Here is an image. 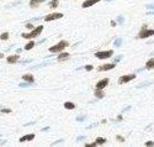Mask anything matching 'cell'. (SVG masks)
Listing matches in <instances>:
<instances>
[{"instance_id":"e0dca14e","label":"cell","mask_w":154,"mask_h":147,"mask_svg":"<svg viewBox=\"0 0 154 147\" xmlns=\"http://www.w3.org/2000/svg\"><path fill=\"white\" fill-rule=\"evenodd\" d=\"M145 68L147 69H152V68H154V60L152 58V60H149L148 62L145 63Z\"/></svg>"},{"instance_id":"8fae6325","label":"cell","mask_w":154,"mask_h":147,"mask_svg":"<svg viewBox=\"0 0 154 147\" xmlns=\"http://www.w3.org/2000/svg\"><path fill=\"white\" fill-rule=\"evenodd\" d=\"M22 79L25 80V82H28V83H35V78H33L32 74H24Z\"/></svg>"},{"instance_id":"ab89813d","label":"cell","mask_w":154,"mask_h":147,"mask_svg":"<svg viewBox=\"0 0 154 147\" xmlns=\"http://www.w3.org/2000/svg\"><path fill=\"white\" fill-rule=\"evenodd\" d=\"M3 57V53H0V58H1Z\"/></svg>"},{"instance_id":"b9f144b4","label":"cell","mask_w":154,"mask_h":147,"mask_svg":"<svg viewBox=\"0 0 154 147\" xmlns=\"http://www.w3.org/2000/svg\"><path fill=\"white\" fill-rule=\"evenodd\" d=\"M107 1H111V0H107Z\"/></svg>"},{"instance_id":"8992f818","label":"cell","mask_w":154,"mask_h":147,"mask_svg":"<svg viewBox=\"0 0 154 147\" xmlns=\"http://www.w3.org/2000/svg\"><path fill=\"white\" fill-rule=\"evenodd\" d=\"M63 17V14L61 12H54V14H51V15H47L45 17V21H52V20H56V19H62Z\"/></svg>"},{"instance_id":"8d00e7d4","label":"cell","mask_w":154,"mask_h":147,"mask_svg":"<svg viewBox=\"0 0 154 147\" xmlns=\"http://www.w3.org/2000/svg\"><path fill=\"white\" fill-rule=\"evenodd\" d=\"M26 26H27V28H32V25H31V24H27Z\"/></svg>"},{"instance_id":"60d3db41","label":"cell","mask_w":154,"mask_h":147,"mask_svg":"<svg viewBox=\"0 0 154 147\" xmlns=\"http://www.w3.org/2000/svg\"><path fill=\"white\" fill-rule=\"evenodd\" d=\"M149 43H154V40H153V41H152V42H149Z\"/></svg>"},{"instance_id":"d6986e66","label":"cell","mask_w":154,"mask_h":147,"mask_svg":"<svg viewBox=\"0 0 154 147\" xmlns=\"http://www.w3.org/2000/svg\"><path fill=\"white\" fill-rule=\"evenodd\" d=\"M105 142H106V138H104V137H98L96 141H95L96 145H104Z\"/></svg>"},{"instance_id":"ac0fdd59","label":"cell","mask_w":154,"mask_h":147,"mask_svg":"<svg viewBox=\"0 0 154 147\" xmlns=\"http://www.w3.org/2000/svg\"><path fill=\"white\" fill-rule=\"evenodd\" d=\"M49 8H52V9H54V8H57L58 5H59V1L58 0H52V1H49Z\"/></svg>"},{"instance_id":"f1b7e54d","label":"cell","mask_w":154,"mask_h":147,"mask_svg":"<svg viewBox=\"0 0 154 147\" xmlns=\"http://www.w3.org/2000/svg\"><path fill=\"white\" fill-rule=\"evenodd\" d=\"M117 21H118V24H122L123 22V16H118L117 17Z\"/></svg>"},{"instance_id":"d4e9b609","label":"cell","mask_w":154,"mask_h":147,"mask_svg":"<svg viewBox=\"0 0 154 147\" xmlns=\"http://www.w3.org/2000/svg\"><path fill=\"white\" fill-rule=\"evenodd\" d=\"M84 119H86V115H82V116H78V117H77V121H83Z\"/></svg>"},{"instance_id":"484cf974","label":"cell","mask_w":154,"mask_h":147,"mask_svg":"<svg viewBox=\"0 0 154 147\" xmlns=\"http://www.w3.org/2000/svg\"><path fill=\"white\" fill-rule=\"evenodd\" d=\"M145 8L149 10H154V4H148V5H145Z\"/></svg>"},{"instance_id":"603a6c76","label":"cell","mask_w":154,"mask_h":147,"mask_svg":"<svg viewBox=\"0 0 154 147\" xmlns=\"http://www.w3.org/2000/svg\"><path fill=\"white\" fill-rule=\"evenodd\" d=\"M9 38V33L8 32H4V33H1V36H0V40H8Z\"/></svg>"},{"instance_id":"d6a6232c","label":"cell","mask_w":154,"mask_h":147,"mask_svg":"<svg viewBox=\"0 0 154 147\" xmlns=\"http://www.w3.org/2000/svg\"><path fill=\"white\" fill-rule=\"evenodd\" d=\"M62 141H63V140H58V141H57V142H54V143H52V146H56L57 143H61Z\"/></svg>"},{"instance_id":"4dcf8cb0","label":"cell","mask_w":154,"mask_h":147,"mask_svg":"<svg viewBox=\"0 0 154 147\" xmlns=\"http://www.w3.org/2000/svg\"><path fill=\"white\" fill-rule=\"evenodd\" d=\"M145 146H154V142L153 141H148V142H145Z\"/></svg>"},{"instance_id":"7c38bea8","label":"cell","mask_w":154,"mask_h":147,"mask_svg":"<svg viewBox=\"0 0 154 147\" xmlns=\"http://www.w3.org/2000/svg\"><path fill=\"white\" fill-rule=\"evenodd\" d=\"M67 58H69V53H68V52H62L59 56L57 57V60L59 61V62H62V61H64V60H67Z\"/></svg>"},{"instance_id":"6da1fadb","label":"cell","mask_w":154,"mask_h":147,"mask_svg":"<svg viewBox=\"0 0 154 147\" xmlns=\"http://www.w3.org/2000/svg\"><path fill=\"white\" fill-rule=\"evenodd\" d=\"M68 46V42L67 41H61V42H58L57 45L52 46V47H49L48 49V52L51 53H57V52H62V51Z\"/></svg>"},{"instance_id":"5b68a950","label":"cell","mask_w":154,"mask_h":147,"mask_svg":"<svg viewBox=\"0 0 154 147\" xmlns=\"http://www.w3.org/2000/svg\"><path fill=\"white\" fill-rule=\"evenodd\" d=\"M136 78V74H129V76H122L118 78V83L120 84H126L128 83L129 80H133Z\"/></svg>"},{"instance_id":"2e32d148","label":"cell","mask_w":154,"mask_h":147,"mask_svg":"<svg viewBox=\"0 0 154 147\" xmlns=\"http://www.w3.org/2000/svg\"><path fill=\"white\" fill-rule=\"evenodd\" d=\"M43 1H46V0H31L30 5L32 6V8H36V6L40 5V4H41V3H43Z\"/></svg>"},{"instance_id":"30bf717a","label":"cell","mask_w":154,"mask_h":147,"mask_svg":"<svg viewBox=\"0 0 154 147\" xmlns=\"http://www.w3.org/2000/svg\"><path fill=\"white\" fill-rule=\"evenodd\" d=\"M35 138V135L33 134H30V135H26V136H22L20 138V142H26V141H32Z\"/></svg>"},{"instance_id":"f546056e","label":"cell","mask_w":154,"mask_h":147,"mask_svg":"<svg viewBox=\"0 0 154 147\" xmlns=\"http://www.w3.org/2000/svg\"><path fill=\"white\" fill-rule=\"evenodd\" d=\"M92 68H94L92 65H85V69L86 71H92Z\"/></svg>"},{"instance_id":"f35d334b","label":"cell","mask_w":154,"mask_h":147,"mask_svg":"<svg viewBox=\"0 0 154 147\" xmlns=\"http://www.w3.org/2000/svg\"><path fill=\"white\" fill-rule=\"evenodd\" d=\"M150 56H154V52H152V53H150Z\"/></svg>"},{"instance_id":"7a4b0ae2","label":"cell","mask_w":154,"mask_h":147,"mask_svg":"<svg viewBox=\"0 0 154 147\" xmlns=\"http://www.w3.org/2000/svg\"><path fill=\"white\" fill-rule=\"evenodd\" d=\"M42 30H43V26L40 25L38 27L33 28V31L30 32V33H22V37H24V38H33V37H36V36H38V35L42 32Z\"/></svg>"},{"instance_id":"cb8c5ba5","label":"cell","mask_w":154,"mask_h":147,"mask_svg":"<svg viewBox=\"0 0 154 147\" xmlns=\"http://www.w3.org/2000/svg\"><path fill=\"white\" fill-rule=\"evenodd\" d=\"M31 85H33V83H21L20 84L21 88H24V87H31Z\"/></svg>"},{"instance_id":"ffe728a7","label":"cell","mask_w":154,"mask_h":147,"mask_svg":"<svg viewBox=\"0 0 154 147\" xmlns=\"http://www.w3.org/2000/svg\"><path fill=\"white\" fill-rule=\"evenodd\" d=\"M122 45V38L121 37H117L116 40H115V42H113V46L115 47H120Z\"/></svg>"},{"instance_id":"e575fe53","label":"cell","mask_w":154,"mask_h":147,"mask_svg":"<svg viewBox=\"0 0 154 147\" xmlns=\"http://www.w3.org/2000/svg\"><path fill=\"white\" fill-rule=\"evenodd\" d=\"M98 124H92V125H90V126H87V129H91V127H94V126H96Z\"/></svg>"},{"instance_id":"44dd1931","label":"cell","mask_w":154,"mask_h":147,"mask_svg":"<svg viewBox=\"0 0 154 147\" xmlns=\"http://www.w3.org/2000/svg\"><path fill=\"white\" fill-rule=\"evenodd\" d=\"M33 47H35V42H28V43H26L25 49H32Z\"/></svg>"},{"instance_id":"277c9868","label":"cell","mask_w":154,"mask_h":147,"mask_svg":"<svg viewBox=\"0 0 154 147\" xmlns=\"http://www.w3.org/2000/svg\"><path fill=\"white\" fill-rule=\"evenodd\" d=\"M154 35V30H142L141 32L138 33V37L139 38H148V37H150V36H153Z\"/></svg>"},{"instance_id":"5bb4252c","label":"cell","mask_w":154,"mask_h":147,"mask_svg":"<svg viewBox=\"0 0 154 147\" xmlns=\"http://www.w3.org/2000/svg\"><path fill=\"white\" fill-rule=\"evenodd\" d=\"M64 108L68 110H73V109H75V104H73L70 101H67V103H64Z\"/></svg>"},{"instance_id":"74e56055","label":"cell","mask_w":154,"mask_h":147,"mask_svg":"<svg viewBox=\"0 0 154 147\" xmlns=\"http://www.w3.org/2000/svg\"><path fill=\"white\" fill-rule=\"evenodd\" d=\"M48 130H49V127H48V126H47V127H45V129H42V131H48Z\"/></svg>"},{"instance_id":"4fadbf2b","label":"cell","mask_w":154,"mask_h":147,"mask_svg":"<svg viewBox=\"0 0 154 147\" xmlns=\"http://www.w3.org/2000/svg\"><path fill=\"white\" fill-rule=\"evenodd\" d=\"M17 60H19V56H17V54L9 56V57H8V63H10V64H12V63H16V62H17Z\"/></svg>"},{"instance_id":"836d02e7","label":"cell","mask_w":154,"mask_h":147,"mask_svg":"<svg viewBox=\"0 0 154 147\" xmlns=\"http://www.w3.org/2000/svg\"><path fill=\"white\" fill-rule=\"evenodd\" d=\"M117 138H118V140H120L121 142H123V141H124V138H123L122 136H117Z\"/></svg>"},{"instance_id":"7402d4cb","label":"cell","mask_w":154,"mask_h":147,"mask_svg":"<svg viewBox=\"0 0 154 147\" xmlns=\"http://www.w3.org/2000/svg\"><path fill=\"white\" fill-rule=\"evenodd\" d=\"M153 84V82H145V83H142V84H138L137 85V88H143V87H149V85H152Z\"/></svg>"},{"instance_id":"83f0119b","label":"cell","mask_w":154,"mask_h":147,"mask_svg":"<svg viewBox=\"0 0 154 147\" xmlns=\"http://www.w3.org/2000/svg\"><path fill=\"white\" fill-rule=\"evenodd\" d=\"M1 113H4V114H9V113H11V110H10V109H1Z\"/></svg>"},{"instance_id":"9a60e30c","label":"cell","mask_w":154,"mask_h":147,"mask_svg":"<svg viewBox=\"0 0 154 147\" xmlns=\"http://www.w3.org/2000/svg\"><path fill=\"white\" fill-rule=\"evenodd\" d=\"M95 97H96V98H104L105 93L102 92V89H96V90H95Z\"/></svg>"},{"instance_id":"9c48e42d","label":"cell","mask_w":154,"mask_h":147,"mask_svg":"<svg viewBox=\"0 0 154 147\" xmlns=\"http://www.w3.org/2000/svg\"><path fill=\"white\" fill-rule=\"evenodd\" d=\"M100 0H86L85 3H83V8H90V6H92L94 4H96V3H99Z\"/></svg>"},{"instance_id":"d590c367","label":"cell","mask_w":154,"mask_h":147,"mask_svg":"<svg viewBox=\"0 0 154 147\" xmlns=\"http://www.w3.org/2000/svg\"><path fill=\"white\" fill-rule=\"evenodd\" d=\"M147 14H148V15H154V10H153V11H149V12H147Z\"/></svg>"},{"instance_id":"52a82bcc","label":"cell","mask_w":154,"mask_h":147,"mask_svg":"<svg viewBox=\"0 0 154 147\" xmlns=\"http://www.w3.org/2000/svg\"><path fill=\"white\" fill-rule=\"evenodd\" d=\"M116 67V63H108V64H102L99 67L100 72H104V71H110V69H113Z\"/></svg>"},{"instance_id":"3957f363","label":"cell","mask_w":154,"mask_h":147,"mask_svg":"<svg viewBox=\"0 0 154 147\" xmlns=\"http://www.w3.org/2000/svg\"><path fill=\"white\" fill-rule=\"evenodd\" d=\"M113 54V51L108 49V51H101V52H96L95 56H96L99 60H106V58H110Z\"/></svg>"},{"instance_id":"1f68e13d","label":"cell","mask_w":154,"mask_h":147,"mask_svg":"<svg viewBox=\"0 0 154 147\" xmlns=\"http://www.w3.org/2000/svg\"><path fill=\"white\" fill-rule=\"evenodd\" d=\"M85 138V136H79V137H77V141H80V140H84Z\"/></svg>"},{"instance_id":"ba28073f","label":"cell","mask_w":154,"mask_h":147,"mask_svg":"<svg viewBox=\"0 0 154 147\" xmlns=\"http://www.w3.org/2000/svg\"><path fill=\"white\" fill-rule=\"evenodd\" d=\"M107 84H108V79H107V78L101 79L100 82L96 83V89H104V88H106Z\"/></svg>"},{"instance_id":"4316f807","label":"cell","mask_w":154,"mask_h":147,"mask_svg":"<svg viewBox=\"0 0 154 147\" xmlns=\"http://www.w3.org/2000/svg\"><path fill=\"white\" fill-rule=\"evenodd\" d=\"M122 60V56H117L116 58H115V61H113V63H117V62H120Z\"/></svg>"}]
</instances>
